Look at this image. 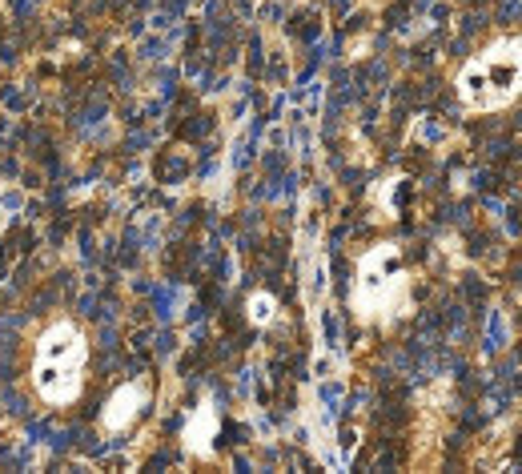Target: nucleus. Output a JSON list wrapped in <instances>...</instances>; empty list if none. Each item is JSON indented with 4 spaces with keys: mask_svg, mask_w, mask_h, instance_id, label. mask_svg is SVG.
<instances>
[{
    "mask_svg": "<svg viewBox=\"0 0 522 474\" xmlns=\"http://www.w3.org/2000/svg\"><path fill=\"white\" fill-rule=\"evenodd\" d=\"M89 370V338L73 322H53L37 338L33 354V390L49 406H73L85 390Z\"/></svg>",
    "mask_w": 522,
    "mask_h": 474,
    "instance_id": "f257e3e1",
    "label": "nucleus"
},
{
    "mask_svg": "<svg viewBox=\"0 0 522 474\" xmlns=\"http://www.w3.org/2000/svg\"><path fill=\"white\" fill-rule=\"evenodd\" d=\"M354 310L362 322H390L406 314V270L398 266L394 242L362 258L358 278H354Z\"/></svg>",
    "mask_w": 522,
    "mask_h": 474,
    "instance_id": "7ed1b4c3",
    "label": "nucleus"
},
{
    "mask_svg": "<svg viewBox=\"0 0 522 474\" xmlns=\"http://www.w3.org/2000/svg\"><path fill=\"white\" fill-rule=\"evenodd\" d=\"M522 89V45L494 41L458 73V97L470 109H502Z\"/></svg>",
    "mask_w": 522,
    "mask_h": 474,
    "instance_id": "f03ea898",
    "label": "nucleus"
},
{
    "mask_svg": "<svg viewBox=\"0 0 522 474\" xmlns=\"http://www.w3.org/2000/svg\"><path fill=\"white\" fill-rule=\"evenodd\" d=\"M145 398H149V386L145 382H129V386H121L109 402H105V414H101V426L105 430H125L137 414H141V406H145Z\"/></svg>",
    "mask_w": 522,
    "mask_h": 474,
    "instance_id": "20e7f679",
    "label": "nucleus"
}]
</instances>
